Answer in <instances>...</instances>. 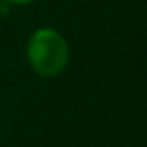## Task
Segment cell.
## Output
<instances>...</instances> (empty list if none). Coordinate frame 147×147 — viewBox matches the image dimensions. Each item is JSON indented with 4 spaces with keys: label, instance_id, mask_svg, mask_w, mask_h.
I'll use <instances>...</instances> for the list:
<instances>
[{
    "label": "cell",
    "instance_id": "cell-1",
    "mask_svg": "<svg viewBox=\"0 0 147 147\" xmlns=\"http://www.w3.org/2000/svg\"><path fill=\"white\" fill-rule=\"evenodd\" d=\"M26 61L28 67L40 77H59L69 67L71 47L63 32L53 26H40L28 36Z\"/></svg>",
    "mask_w": 147,
    "mask_h": 147
},
{
    "label": "cell",
    "instance_id": "cell-2",
    "mask_svg": "<svg viewBox=\"0 0 147 147\" xmlns=\"http://www.w3.org/2000/svg\"><path fill=\"white\" fill-rule=\"evenodd\" d=\"M10 10H12V4H8L6 0H0V16L6 18V16L10 14Z\"/></svg>",
    "mask_w": 147,
    "mask_h": 147
},
{
    "label": "cell",
    "instance_id": "cell-3",
    "mask_svg": "<svg viewBox=\"0 0 147 147\" xmlns=\"http://www.w3.org/2000/svg\"><path fill=\"white\" fill-rule=\"evenodd\" d=\"M6 2L12 4V6H28V4L36 2V0H6Z\"/></svg>",
    "mask_w": 147,
    "mask_h": 147
}]
</instances>
